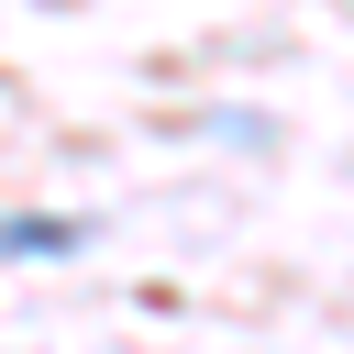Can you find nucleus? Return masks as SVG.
Here are the masks:
<instances>
[{
	"label": "nucleus",
	"mask_w": 354,
	"mask_h": 354,
	"mask_svg": "<svg viewBox=\"0 0 354 354\" xmlns=\"http://www.w3.org/2000/svg\"><path fill=\"white\" fill-rule=\"evenodd\" d=\"M77 243V221H44V210H11L0 221V254H66Z\"/></svg>",
	"instance_id": "nucleus-1"
}]
</instances>
